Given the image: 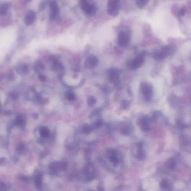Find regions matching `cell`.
Wrapping results in <instances>:
<instances>
[{"label":"cell","instance_id":"obj_5","mask_svg":"<svg viewBox=\"0 0 191 191\" xmlns=\"http://www.w3.org/2000/svg\"><path fill=\"white\" fill-rule=\"evenodd\" d=\"M140 90L146 100H150L153 95V88L150 84L147 83H142L141 84Z\"/></svg>","mask_w":191,"mask_h":191},{"label":"cell","instance_id":"obj_27","mask_svg":"<svg viewBox=\"0 0 191 191\" xmlns=\"http://www.w3.org/2000/svg\"><path fill=\"white\" fill-rule=\"evenodd\" d=\"M102 125V122L100 120H98V121H97L95 122V123L92 125V127L91 126V128H93V129H97V128H98L100 126H101Z\"/></svg>","mask_w":191,"mask_h":191},{"label":"cell","instance_id":"obj_1","mask_svg":"<svg viewBox=\"0 0 191 191\" xmlns=\"http://www.w3.org/2000/svg\"><path fill=\"white\" fill-rule=\"evenodd\" d=\"M83 11L90 16H93L96 12V8L92 0H80Z\"/></svg>","mask_w":191,"mask_h":191},{"label":"cell","instance_id":"obj_17","mask_svg":"<svg viewBox=\"0 0 191 191\" xmlns=\"http://www.w3.org/2000/svg\"><path fill=\"white\" fill-rule=\"evenodd\" d=\"M118 76V73L116 72V71L115 70H111L110 73L108 74V77H109V79H110V81H111V82H113V81H115L117 77Z\"/></svg>","mask_w":191,"mask_h":191},{"label":"cell","instance_id":"obj_20","mask_svg":"<svg viewBox=\"0 0 191 191\" xmlns=\"http://www.w3.org/2000/svg\"><path fill=\"white\" fill-rule=\"evenodd\" d=\"M8 9V6L6 4H3L0 5V15L2 16L5 15L7 14Z\"/></svg>","mask_w":191,"mask_h":191},{"label":"cell","instance_id":"obj_15","mask_svg":"<svg viewBox=\"0 0 191 191\" xmlns=\"http://www.w3.org/2000/svg\"><path fill=\"white\" fill-rule=\"evenodd\" d=\"M49 130L46 127H41L40 129V134L43 137V138H46L49 135Z\"/></svg>","mask_w":191,"mask_h":191},{"label":"cell","instance_id":"obj_4","mask_svg":"<svg viewBox=\"0 0 191 191\" xmlns=\"http://www.w3.org/2000/svg\"><path fill=\"white\" fill-rule=\"evenodd\" d=\"M51 12H50V19L52 21H55L58 19L59 16V8L57 3L55 1H51L50 4Z\"/></svg>","mask_w":191,"mask_h":191},{"label":"cell","instance_id":"obj_16","mask_svg":"<svg viewBox=\"0 0 191 191\" xmlns=\"http://www.w3.org/2000/svg\"><path fill=\"white\" fill-rule=\"evenodd\" d=\"M35 184L38 189H40L42 185V175L41 174H39L36 177L35 180Z\"/></svg>","mask_w":191,"mask_h":191},{"label":"cell","instance_id":"obj_25","mask_svg":"<svg viewBox=\"0 0 191 191\" xmlns=\"http://www.w3.org/2000/svg\"><path fill=\"white\" fill-rule=\"evenodd\" d=\"M29 71V68L27 65H24L21 68L19 69L18 72L20 74H25L28 73Z\"/></svg>","mask_w":191,"mask_h":191},{"label":"cell","instance_id":"obj_10","mask_svg":"<svg viewBox=\"0 0 191 191\" xmlns=\"http://www.w3.org/2000/svg\"><path fill=\"white\" fill-rule=\"evenodd\" d=\"M168 51H169V48L164 47L162 51H159L155 53L154 56V58L158 60H162L167 55Z\"/></svg>","mask_w":191,"mask_h":191},{"label":"cell","instance_id":"obj_9","mask_svg":"<svg viewBox=\"0 0 191 191\" xmlns=\"http://www.w3.org/2000/svg\"><path fill=\"white\" fill-rule=\"evenodd\" d=\"M139 126H140L141 129L143 131H149V130H150L149 121V119L146 116L143 117L139 120Z\"/></svg>","mask_w":191,"mask_h":191},{"label":"cell","instance_id":"obj_19","mask_svg":"<svg viewBox=\"0 0 191 191\" xmlns=\"http://www.w3.org/2000/svg\"><path fill=\"white\" fill-rule=\"evenodd\" d=\"M149 0H136V4L140 9H143L146 6Z\"/></svg>","mask_w":191,"mask_h":191},{"label":"cell","instance_id":"obj_22","mask_svg":"<svg viewBox=\"0 0 191 191\" xmlns=\"http://www.w3.org/2000/svg\"><path fill=\"white\" fill-rule=\"evenodd\" d=\"M44 67L43 63H41V62H36L34 65V70L36 71H39L41 70H43L44 69Z\"/></svg>","mask_w":191,"mask_h":191},{"label":"cell","instance_id":"obj_11","mask_svg":"<svg viewBox=\"0 0 191 191\" xmlns=\"http://www.w3.org/2000/svg\"><path fill=\"white\" fill-rule=\"evenodd\" d=\"M36 17L35 13L33 11L29 12L25 18V22L27 25H30L34 23Z\"/></svg>","mask_w":191,"mask_h":191},{"label":"cell","instance_id":"obj_33","mask_svg":"<svg viewBox=\"0 0 191 191\" xmlns=\"http://www.w3.org/2000/svg\"><path fill=\"white\" fill-rule=\"evenodd\" d=\"M39 79L41 80V81H45V77L44 76H43V75H40L39 76Z\"/></svg>","mask_w":191,"mask_h":191},{"label":"cell","instance_id":"obj_24","mask_svg":"<svg viewBox=\"0 0 191 191\" xmlns=\"http://www.w3.org/2000/svg\"><path fill=\"white\" fill-rule=\"evenodd\" d=\"M145 157V154L142 148L139 146V150H138V158L139 159H144V158Z\"/></svg>","mask_w":191,"mask_h":191},{"label":"cell","instance_id":"obj_13","mask_svg":"<svg viewBox=\"0 0 191 191\" xmlns=\"http://www.w3.org/2000/svg\"><path fill=\"white\" fill-rule=\"evenodd\" d=\"M98 61L97 57L95 56H91L87 59L86 61V64L88 67H94L98 64Z\"/></svg>","mask_w":191,"mask_h":191},{"label":"cell","instance_id":"obj_12","mask_svg":"<svg viewBox=\"0 0 191 191\" xmlns=\"http://www.w3.org/2000/svg\"><path fill=\"white\" fill-rule=\"evenodd\" d=\"M160 187L164 191H171L172 189V184L167 179L162 180L160 183Z\"/></svg>","mask_w":191,"mask_h":191},{"label":"cell","instance_id":"obj_8","mask_svg":"<svg viewBox=\"0 0 191 191\" xmlns=\"http://www.w3.org/2000/svg\"><path fill=\"white\" fill-rule=\"evenodd\" d=\"M84 174L87 180H92L95 175L94 167L91 165H87L84 168Z\"/></svg>","mask_w":191,"mask_h":191},{"label":"cell","instance_id":"obj_6","mask_svg":"<svg viewBox=\"0 0 191 191\" xmlns=\"http://www.w3.org/2000/svg\"><path fill=\"white\" fill-rule=\"evenodd\" d=\"M67 168V165L62 162H54L51 163L49 165V168L51 173L53 174L57 173L58 172L61 170H64Z\"/></svg>","mask_w":191,"mask_h":191},{"label":"cell","instance_id":"obj_14","mask_svg":"<svg viewBox=\"0 0 191 191\" xmlns=\"http://www.w3.org/2000/svg\"><path fill=\"white\" fill-rule=\"evenodd\" d=\"M16 125L18 126H24L25 125V120L23 117V115H19L15 121V123Z\"/></svg>","mask_w":191,"mask_h":191},{"label":"cell","instance_id":"obj_23","mask_svg":"<svg viewBox=\"0 0 191 191\" xmlns=\"http://www.w3.org/2000/svg\"><path fill=\"white\" fill-rule=\"evenodd\" d=\"M66 97L69 101H73L76 98V96L72 92H68L66 95Z\"/></svg>","mask_w":191,"mask_h":191},{"label":"cell","instance_id":"obj_30","mask_svg":"<svg viewBox=\"0 0 191 191\" xmlns=\"http://www.w3.org/2000/svg\"><path fill=\"white\" fill-rule=\"evenodd\" d=\"M185 11H186V10H185V8H182V9L180 10V12H179V14H180V15H181V16H183V15H185Z\"/></svg>","mask_w":191,"mask_h":191},{"label":"cell","instance_id":"obj_7","mask_svg":"<svg viewBox=\"0 0 191 191\" xmlns=\"http://www.w3.org/2000/svg\"><path fill=\"white\" fill-rule=\"evenodd\" d=\"M144 56L143 55H140L131 62L130 64V67L132 69H137L140 67L144 63Z\"/></svg>","mask_w":191,"mask_h":191},{"label":"cell","instance_id":"obj_2","mask_svg":"<svg viewBox=\"0 0 191 191\" xmlns=\"http://www.w3.org/2000/svg\"><path fill=\"white\" fill-rule=\"evenodd\" d=\"M130 40V33L127 29L121 30L118 35V43L121 47H125L128 45Z\"/></svg>","mask_w":191,"mask_h":191},{"label":"cell","instance_id":"obj_3","mask_svg":"<svg viewBox=\"0 0 191 191\" xmlns=\"http://www.w3.org/2000/svg\"><path fill=\"white\" fill-rule=\"evenodd\" d=\"M120 0H108L107 5V12L113 16L118 15L119 11Z\"/></svg>","mask_w":191,"mask_h":191},{"label":"cell","instance_id":"obj_31","mask_svg":"<svg viewBox=\"0 0 191 191\" xmlns=\"http://www.w3.org/2000/svg\"><path fill=\"white\" fill-rule=\"evenodd\" d=\"M121 106H122V107L123 108H126L128 107V102L126 101H124L122 103Z\"/></svg>","mask_w":191,"mask_h":191},{"label":"cell","instance_id":"obj_26","mask_svg":"<svg viewBox=\"0 0 191 191\" xmlns=\"http://www.w3.org/2000/svg\"><path fill=\"white\" fill-rule=\"evenodd\" d=\"M130 132V129L129 126H125L124 128H123V129L121 130V133L124 135H128V134H129Z\"/></svg>","mask_w":191,"mask_h":191},{"label":"cell","instance_id":"obj_18","mask_svg":"<svg viewBox=\"0 0 191 191\" xmlns=\"http://www.w3.org/2000/svg\"><path fill=\"white\" fill-rule=\"evenodd\" d=\"M109 159L115 165L117 164L118 162V158L117 157L116 154L114 153V152H112L109 156Z\"/></svg>","mask_w":191,"mask_h":191},{"label":"cell","instance_id":"obj_32","mask_svg":"<svg viewBox=\"0 0 191 191\" xmlns=\"http://www.w3.org/2000/svg\"><path fill=\"white\" fill-rule=\"evenodd\" d=\"M24 145L23 144H20V145H19L17 149L19 150H23V149H24Z\"/></svg>","mask_w":191,"mask_h":191},{"label":"cell","instance_id":"obj_28","mask_svg":"<svg viewBox=\"0 0 191 191\" xmlns=\"http://www.w3.org/2000/svg\"><path fill=\"white\" fill-rule=\"evenodd\" d=\"M96 102V100L95 98L93 97H90V98L88 100V105L90 106H93Z\"/></svg>","mask_w":191,"mask_h":191},{"label":"cell","instance_id":"obj_29","mask_svg":"<svg viewBox=\"0 0 191 191\" xmlns=\"http://www.w3.org/2000/svg\"><path fill=\"white\" fill-rule=\"evenodd\" d=\"M83 132L86 134H89L91 133L92 130V128L91 126H90L88 125H86L83 128Z\"/></svg>","mask_w":191,"mask_h":191},{"label":"cell","instance_id":"obj_21","mask_svg":"<svg viewBox=\"0 0 191 191\" xmlns=\"http://www.w3.org/2000/svg\"><path fill=\"white\" fill-rule=\"evenodd\" d=\"M166 164L169 168H174V167L175 165V160L174 158H170L167 162Z\"/></svg>","mask_w":191,"mask_h":191}]
</instances>
